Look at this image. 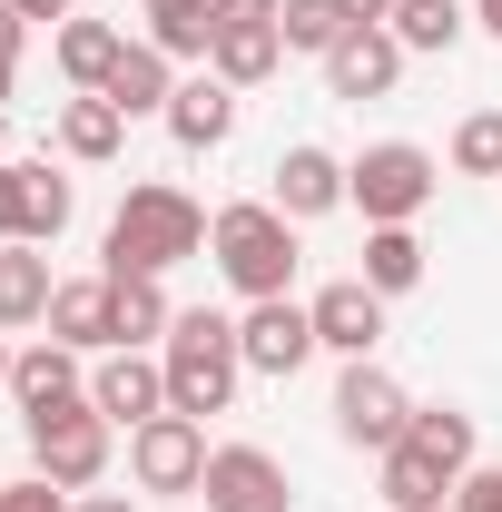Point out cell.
Returning <instances> with one entry per match:
<instances>
[{"instance_id":"6da1fadb","label":"cell","mask_w":502,"mask_h":512,"mask_svg":"<svg viewBox=\"0 0 502 512\" xmlns=\"http://www.w3.org/2000/svg\"><path fill=\"white\" fill-rule=\"evenodd\" d=\"M207 207H197L188 188H168V178H138V188L119 197V217H109V237H99V276H168V266H188V256H207Z\"/></svg>"},{"instance_id":"7a4b0ae2","label":"cell","mask_w":502,"mask_h":512,"mask_svg":"<svg viewBox=\"0 0 502 512\" xmlns=\"http://www.w3.org/2000/svg\"><path fill=\"white\" fill-rule=\"evenodd\" d=\"M158 365H168V414H227L237 404V384H247V345H237V316H217V306H178L168 325V345H158Z\"/></svg>"},{"instance_id":"3957f363","label":"cell","mask_w":502,"mask_h":512,"mask_svg":"<svg viewBox=\"0 0 502 512\" xmlns=\"http://www.w3.org/2000/svg\"><path fill=\"white\" fill-rule=\"evenodd\" d=\"M207 256H217V276H227L247 306H256V296H296V217H286L276 197H237V207H217Z\"/></svg>"},{"instance_id":"277c9868","label":"cell","mask_w":502,"mask_h":512,"mask_svg":"<svg viewBox=\"0 0 502 512\" xmlns=\"http://www.w3.org/2000/svg\"><path fill=\"white\" fill-rule=\"evenodd\" d=\"M443 188V158L414 138H375L345 158V207H365V227H414Z\"/></svg>"},{"instance_id":"5b68a950","label":"cell","mask_w":502,"mask_h":512,"mask_svg":"<svg viewBox=\"0 0 502 512\" xmlns=\"http://www.w3.org/2000/svg\"><path fill=\"white\" fill-rule=\"evenodd\" d=\"M109 453H119V424L99 404H69V414H40L30 424V473H50L60 493H99Z\"/></svg>"},{"instance_id":"8992f818","label":"cell","mask_w":502,"mask_h":512,"mask_svg":"<svg viewBox=\"0 0 502 512\" xmlns=\"http://www.w3.org/2000/svg\"><path fill=\"white\" fill-rule=\"evenodd\" d=\"M69 217H79V188L50 158H10L0 168V247H60Z\"/></svg>"},{"instance_id":"52a82bcc","label":"cell","mask_w":502,"mask_h":512,"mask_svg":"<svg viewBox=\"0 0 502 512\" xmlns=\"http://www.w3.org/2000/svg\"><path fill=\"white\" fill-rule=\"evenodd\" d=\"M207 424L197 414H148L138 434H128V483L138 493H197L207 483Z\"/></svg>"},{"instance_id":"ba28073f","label":"cell","mask_w":502,"mask_h":512,"mask_svg":"<svg viewBox=\"0 0 502 512\" xmlns=\"http://www.w3.org/2000/svg\"><path fill=\"white\" fill-rule=\"evenodd\" d=\"M404 424H414V394L384 375L375 355L335 375V434H345L355 453H394V444H404Z\"/></svg>"},{"instance_id":"9c48e42d","label":"cell","mask_w":502,"mask_h":512,"mask_svg":"<svg viewBox=\"0 0 502 512\" xmlns=\"http://www.w3.org/2000/svg\"><path fill=\"white\" fill-rule=\"evenodd\" d=\"M237 345H247V375H266V384H296L315 355H325L306 296H256L247 316H237Z\"/></svg>"},{"instance_id":"30bf717a","label":"cell","mask_w":502,"mask_h":512,"mask_svg":"<svg viewBox=\"0 0 502 512\" xmlns=\"http://www.w3.org/2000/svg\"><path fill=\"white\" fill-rule=\"evenodd\" d=\"M207 512H296V483L266 444H217L207 453V483H197Z\"/></svg>"},{"instance_id":"8fae6325","label":"cell","mask_w":502,"mask_h":512,"mask_svg":"<svg viewBox=\"0 0 502 512\" xmlns=\"http://www.w3.org/2000/svg\"><path fill=\"white\" fill-rule=\"evenodd\" d=\"M89 404H99L119 434H138L148 414H168V365H158L148 345H109V355H89Z\"/></svg>"},{"instance_id":"7c38bea8","label":"cell","mask_w":502,"mask_h":512,"mask_svg":"<svg viewBox=\"0 0 502 512\" xmlns=\"http://www.w3.org/2000/svg\"><path fill=\"white\" fill-rule=\"evenodd\" d=\"M10 404H20V424H40V414H69V404H89V355H79V345H60V335L20 345V365H10Z\"/></svg>"},{"instance_id":"4fadbf2b","label":"cell","mask_w":502,"mask_h":512,"mask_svg":"<svg viewBox=\"0 0 502 512\" xmlns=\"http://www.w3.org/2000/svg\"><path fill=\"white\" fill-rule=\"evenodd\" d=\"M306 316H315V345H325V355H345V365H365V355L384 345V296L365 286V276H335V286H315Z\"/></svg>"},{"instance_id":"5bb4252c","label":"cell","mask_w":502,"mask_h":512,"mask_svg":"<svg viewBox=\"0 0 502 512\" xmlns=\"http://www.w3.org/2000/svg\"><path fill=\"white\" fill-rule=\"evenodd\" d=\"M266 197H276L296 227H315V217H335V207H345V158H335V148H315V138H296V148L266 168Z\"/></svg>"},{"instance_id":"9a60e30c","label":"cell","mask_w":502,"mask_h":512,"mask_svg":"<svg viewBox=\"0 0 502 512\" xmlns=\"http://www.w3.org/2000/svg\"><path fill=\"white\" fill-rule=\"evenodd\" d=\"M404 60H414V50H404L394 30H345V40L325 50V89H335V99H384V89L404 79Z\"/></svg>"},{"instance_id":"2e32d148","label":"cell","mask_w":502,"mask_h":512,"mask_svg":"<svg viewBox=\"0 0 502 512\" xmlns=\"http://www.w3.org/2000/svg\"><path fill=\"white\" fill-rule=\"evenodd\" d=\"M237 99H247V89H227L217 69H197V79H178V99H168V138H178L188 158H207V148H227V138H237Z\"/></svg>"},{"instance_id":"e0dca14e","label":"cell","mask_w":502,"mask_h":512,"mask_svg":"<svg viewBox=\"0 0 502 512\" xmlns=\"http://www.w3.org/2000/svg\"><path fill=\"white\" fill-rule=\"evenodd\" d=\"M50 335L79 345V355H109V345H119V286H109V276H60V296H50Z\"/></svg>"},{"instance_id":"ac0fdd59","label":"cell","mask_w":502,"mask_h":512,"mask_svg":"<svg viewBox=\"0 0 502 512\" xmlns=\"http://www.w3.org/2000/svg\"><path fill=\"white\" fill-rule=\"evenodd\" d=\"M99 99H109L119 119H168V99H178V60H168V50H148V40H128Z\"/></svg>"},{"instance_id":"d6986e66","label":"cell","mask_w":502,"mask_h":512,"mask_svg":"<svg viewBox=\"0 0 502 512\" xmlns=\"http://www.w3.org/2000/svg\"><path fill=\"white\" fill-rule=\"evenodd\" d=\"M50 296H60L50 247H0V335H30V325H50Z\"/></svg>"},{"instance_id":"ffe728a7","label":"cell","mask_w":502,"mask_h":512,"mask_svg":"<svg viewBox=\"0 0 502 512\" xmlns=\"http://www.w3.org/2000/svg\"><path fill=\"white\" fill-rule=\"evenodd\" d=\"M50 138H60L69 168H109V158L128 148V119L99 99V89H79V99H60V128H50Z\"/></svg>"},{"instance_id":"44dd1931","label":"cell","mask_w":502,"mask_h":512,"mask_svg":"<svg viewBox=\"0 0 502 512\" xmlns=\"http://www.w3.org/2000/svg\"><path fill=\"white\" fill-rule=\"evenodd\" d=\"M404 444L424 453L434 473H453V483H463V473L483 463V434H473V414H463V404H414V424H404Z\"/></svg>"},{"instance_id":"7402d4cb","label":"cell","mask_w":502,"mask_h":512,"mask_svg":"<svg viewBox=\"0 0 502 512\" xmlns=\"http://www.w3.org/2000/svg\"><path fill=\"white\" fill-rule=\"evenodd\" d=\"M50 50H60V79H69V89H109L128 30H109V20H60V30H50Z\"/></svg>"},{"instance_id":"603a6c76","label":"cell","mask_w":502,"mask_h":512,"mask_svg":"<svg viewBox=\"0 0 502 512\" xmlns=\"http://www.w3.org/2000/svg\"><path fill=\"white\" fill-rule=\"evenodd\" d=\"M355 276L375 286L384 306L414 296V286H424V237H414V227H365V266H355Z\"/></svg>"},{"instance_id":"cb8c5ba5","label":"cell","mask_w":502,"mask_h":512,"mask_svg":"<svg viewBox=\"0 0 502 512\" xmlns=\"http://www.w3.org/2000/svg\"><path fill=\"white\" fill-rule=\"evenodd\" d=\"M404 50H424V60H443V50H463V30H473V0H394V20H384Z\"/></svg>"},{"instance_id":"d4e9b609","label":"cell","mask_w":502,"mask_h":512,"mask_svg":"<svg viewBox=\"0 0 502 512\" xmlns=\"http://www.w3.org/2000/svg\"><path fill=\"white\" fill-rule=\"evenodd\" d=\"M375 473H384V512H443V503H453V473H434L414 444L375 453Z\"/></svg>"},{"instance_id":"484cf974","label":"cell","mask_w":502,"mask_h":512,"mask_svg":"<svg viewBox=\"0 0 502 512\" xmlns=\"http://www.w3.org/2000/svg\"><path fill=\"white\" fill-rule=\"evenodd\" d=\"M148 50H168V60H197L207 69V40H217V20H207V0H148V30H138Z\"/></svg>"},{"instance_id":"4316f807","label":"cell","mask_w":502,"mask_h":512,"mask_svg":"<svg viewBox=\"0 0 502 512\" xmlns=\"http://www.w3.org/2000/svg\"><path fill=\"white\" fill-rule=\"evenodd\" d=\"M276 60H286V40H276V30H217V40H207V69H217L227 89L276 79Z\"/></svg>"},{"instance_id":"83f0119b","label":"cell","mask_w":502,"mask_h":512,"mask_svg":"<svg viewBox=\"0 0 502 512\" xmlns=\"http://www.w3.org/2000/svg\"><path fill=\"white\" fill-rule=\"evenodd\" d=\"M109 286H119V345H168V325H178L168 286L158 276H109Z\"/></svg>"},{"instance_id":"f1b7e54d","label":"cell","mask_w":502,"mask_h":512,"mask_svg":"<svg viewBox=\"0 0 502 512\" xmlns=\"http://www.w3.org/2000/svg\"><path fill=\"white\" fill-rule=\"evenodd\" d=\"M276 40L306 50V60H325V50L345 40V10H335V0H286V10H276Z\"/></svg>"},{"instance_id":"f546056e","label":"cell","mask_w":502,"mask_h":512,"mask_svg":"<svg viewBox=\"0 0 502 512\" xmlns=\"http://www.w3.org/2000/svg\"><path fill=\"white\" fill-rule=\"evenodd\" d=\"M453 168L463 178H502V109H473L453 128Z\"/></svg>"},{"instance_id":"4dcf8cb0","label":"cell","mask_w":502,"mask_h":512,"mask_svg":"<svg viewBox=\"0 0 502 512\" xmlns=\"http://www.w3.org/2000/svg\"><path fill=\"white\" fill-rule=\"evenodd\" d=\"M0 512H69V493L50 473H20V483H0Z\"/></svg>"},{"instance_id":"1f68e13d","label":"cell","mask_w":502,"mask_h":512,"mask_svg":"<svg viewBox=\"0 0 502 512\" xmlns=\"http://www.w3.org/2000/svg\"><path fill=\"white\" fill-rule=\"evenodd\" d=\"M453 512H502V463H473L453 483Z\"/></svg>"},{"instance_id":"d6a6232c","label":"cell","mask_w":502,"mask_h":512,"mask_svg":"<svg viewBox=\"0 0 502 512\" xmlns=\"http://www.w3.org/2000/svg\"><path fill=\"white\" fill-rule=\"evenodd\" d=\"M276 10H286V0H207L217 30H276Z\"/></svg>"},{"instance_id":"836d02e7","label":"cell","mask_w":502,"mask_h":512,"mask_svg":"<svg viewBox=\"0 0 502 512\" xmlns=\"http://www.w3.org/2000/svg\"><path fill=\"white\" fill-rule=\"evenodd\" d=\"M20 50H30V20H20V10L0 0V69H20Z\"/></svg>"},{"instance_id":"e575fe53","label":"cell","mask_w":502,"mask_h":512,"mask_svg":"<svg viewBox=\"0 0 502 512\" xmlns=\"http://www.w3.org/2000/svg\"><path fill=\"white\" fill-rule=\"evenodd\" d=\"M10 10H20L30 30H40V20H50V30H60V20H79V0H10Z\"/></svg>"},{"instance_id":"d590c367","label":"cell","mask_w":502,"mask_h":512,"mask_svg":"<svg viewBox=\"0 0 502 512\" xmlns=\"http://www.w3.org/2000/svg\"><path fill=\"white\" fill-rule=\"evenodd\" d=\"M335 10H345V30H384L394 20V0H335Z\"/></svg>"},{"instance_id":"8d00e7d4","label":"cell","mask_w":502,"mask_h":512,"mask_svg":"<svg viewBox=\"0 0 502 512\" xmlns=\"http://www.w3.org/2000/svg\"><path fill=\"white\" fill-rule=\"evenodd\" d=\"M69 512H138L128 493H69Z\"/></svg>"},{"instance_id":"74e56055","label":"cell","mask_w":502,"mask_h":512,"mask_svg":"<svg viewBox=\"0 0 502 512\" xmlns=\"http://www.w3.org/2000/svg\"><path fill=\"white\" fill-rule=\"evenodd\" d=\"M473 30H493V40H502V0H473Z\"/></svg>"},{"instance_id":"f35d334b","label":"cell","mask_w":502,"mask_h":512,"mask_svg":"<svg viewBox=\"0 0 502 512\" xmlns=\"http://www.w3.org/2000/svg\"><path fill=\"white\" fill-rule=\"evenodd\" d=\"M10 365H20V355H10V335H0V394H10Z\"/></svg>"},{"instance_id":"ab89813d","label":"cell","mask_w":502,"mask_h":512,"mask_svg":"<svg viewBox=\"0 0 502 512\" xmlns=\"http://www.w3.org/2000/svg\"><path fill=\"white\" fill-rule=\"evenodd\" d=\"M0 109H10V69H0Z\"/></svg>"},{"instance_id":"60d3db41","label":"cell","mask_w":502,"mask_h":512,"mask_svg":"<svg viewBox=\"0 0 502 512\" xmlns=\"http://www.w3.org/2000/svg\"><path fill=\"white\" fill-rule=\"evenodd\" d=\"M0 168H10V158H0Z\"/></svg>"}]
</instances>
